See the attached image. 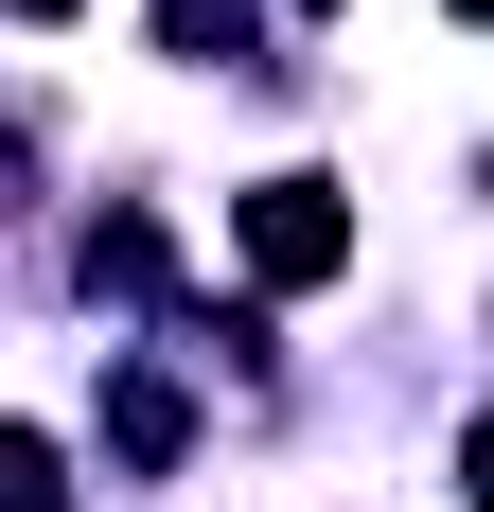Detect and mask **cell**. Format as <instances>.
I'll return each instance as SVG.
<instances>
[{
    "instance_id": "6da1fadb",
    "label": "cell",
    "mask_w": 494,
    "mask_h": 512,
    "mask_svg": "<svg viewBox=\"0 0 494 512\" xmlns=\"http://www.w3.org/2000/svg\"><path fill=\"white\" fill-rule=\"evenodd\" d=\"M353 265V195L336 177H265L247 195V283H336Z\"/></svg>"
},
{
    "instance_id": "7a4b0ae2",
    "label": "cell",
    "mask_w": 494,
    "mask_h": 512,
    "mask_svg": "<svg viewBox=\"0 0 494 512\" xmlns=\"http://www.w3.org/2000/svg\"><path fill=\"white\" fill-rule=\"evenodd\" d=\"M106 442H124V460H177V442H195V407H177L159 371H124V389H106Z\"/></svg>"
},
{
    "instance_id": "3957f363",
    "label": "cell",
    "mask_w": 494,
    "mask_h": 512,
    "mask_svg": "<svg viewBox=\"0 0 494 512\" xmlns=\"http://www.w3.org/2000/svg\"><path fill=\"white\" fill-rule=\"evenodd\" d=\"M71 283H89V301H142V283H159V230H142V212H106V230H89V265H71Z\"/></svg>"
},
{
    "instance_id": "277c9868",
    "label": "cell",
    "mask_w": 494,
    "mask_h": 512,
    "mask_svg": "<svg viewBox=\"0 0 494 512\" xmlns=\"http://www.w3.org/2000/svg\"><path fill=\"white\" fill-rule=\"evenodd\" d=\"M0 512H71V460H53L36 424H0Z\"/></svg>"
},
{
    "instance_id": "5b68a950",
    "label": "cell",
    "mask_w": 494,
    "mask_h": 512,
    "mask_svg": "<svg viewBox=\"0 0 494 512\" xmlns=\"http://www.w3.org/2000/svg\"><path fill=\"white\" fill-rule=\"evenodd\" d=\"M159 53H247V0H159Z\"/></svg>"
},
{
    "instance_id": "8992f818",
    "label": "cell",
    "mask_w": 494,
    "mask_h": 512,
    "mask_svg": "<svg viewBox=\"0 0 494 512\" xmlns=\"http://www.w3.org/2000/svg\"><path fill=\"white\" fill-rule=\"evenodd\" d=\"M0 18H89V0H0Z\"/></svg>"
},
{
    "instance_id": "52a82bcc",
    "label": "cell",
    "mask_w": 494,
    "mask_h": 512,
    "mask_svg": "<svg viewBox=\"0 0 494 512\" xmlns=\"http://www.w3.org/2000/svg\"><path fill=\"white\" fill-rule=\"evenodd\" d=\"M300 18H336V0H300Z\"/></svg>"
},
{
    "instance_id": "ba28073f",
    "label": "cell",
    "mask_w": 494,
    "mask_h": 512,
    "mask_svg": "<svg viewBox=\"0 0 494 512\" xmlns=\"http://www.w3.org/2000/svg\"><path fill=\"white\" fill-rule=\"evenodd\" d=\"M459 18H477V0H459Z\"/></svg>"
}]
</instances>
